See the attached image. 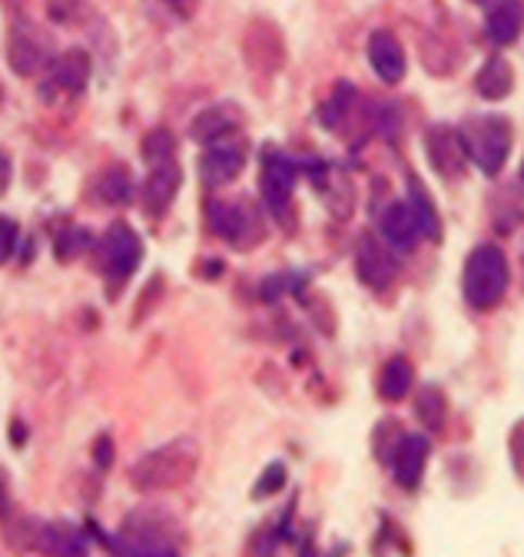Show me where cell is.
Here are the masks:
<instances>
[{
    "label": "cell",
    "instance_id": "obj_1",
    "mask_svg": "<svg viewBox=\"0 0 524 557\" xmlns=\"http://www.w3.org/2000/svg\"><path fill=\"white\" fill-rule=\"evenodd\" d=\"M196 465H200V448H196L192 438H173L170 445L144 455L134 465V481L140 492H173V487L186 484L196 474Z\"/></svg>",
    "mask_w": 524,
    "mask_h": 557
},
{
    "label": "cell",
    "instance_id": "obj_2",
    "mask_svg": "<svg viewBox=\"0 0 524 557\" xmlns=\"http://www.w3.org/2000/svg\"><path fill=\"white\" fill-rule=\"evenodd\" d=\"M511 283V269L508 259L498 246H478L469 259H465V272H462V293L465 302L478 312L495 309Z\"/></svg>",
    "mask_w": 524,
    "mask_h": 557
},
{
    "label": "cell",
    "instance_id": "obj_3",
    "mask_svg": "<svg viewBox=\"0 0 524 557\" xmlns=\"http://www.w3.org/2000/svg\"><path fill=\"white\" fill-rule=\"evenodd\" d=\"M144 259V243L137 236V230H129L126 223H113L97 249H93V262L100 269V275L107 278V296H120V289L126 286V278L137 272Z\"/></svg>",
    "mask_w": 524,
    "mask_h": 557
},
{
    "label": "cell",
    "instance_id": "obj_4",
    "mask_svg": "<svg viewBox=\"0 0 524 557\" xmlns=\"http://www.w3.org/2000/svg\"><path fill=\"white\" fill-rule=\"evenodd\" d=\"M462 144L469 160L482 173L495 176L511 157V123L504 116H478L462 129Z\"/></svg>",
    "mask_w": 524,
    "mask_h": 557
},
{
    "label": "cell",
    "instance_id": "obj_5",
    "mask_svg": "<svg viewBox=\"0 0 524 557\" xmlns=\"http://www.w3.org/2000/svg\"><path fill=\"white\" fill-rule=\"evenodd\" d=\"M210 223H213V233L226 239L233 249H252L266 236L262 213L249 199H216L210 206Z\"/></svg>",
    "mask_w": 524,
    "mask_h": 557
},
{
    "label": "cell",
    "instance_id": "obj_6",
    "mask_svg": "<svg viewBox=\"0 0 524 557\" xmlns=\"http://www.w3.org/2000/svg\"><path fill=\"white\" fill-rule=\"evenodd\" d=\"M262 202L270 213L292 226V189H296V166L283 153H266L262 157V176H259Z\"/></svg>",
    "mask_w": 524,
    "mask_h": 557
},
{
    "label": "cell",
    "instance_id": "obj_7",
    "mask_svg": "<svg viewBox=\"0 0 524 557\" xmlns=\"http://www.w3.org/2000/svg\"><path fill=\"white\" fill-rule=\"evenodd\" d=\"M242 53L255 74H266V77L279 74L286 63V44H283L279 27L270 21H252L242 37Z\"/></svg>",
    "mask_w": 524,
    "mask_h": 557
},
{
    "label": "cell",
    "instance_id": "obj_8",
    "mask_svg": "<svg viewBox=\"0 0 524 557\" xmlns=\"http://www.w3.org/2000/svg\"><path fill=\"white\" fill-rule=\"evenodd\" d=\"M425 150H428V163L438 176L445 180H462L465 166H469V153L462 144V133L451 126H432L425 133Z\"/></svg>",
    "mask_w": 524,
    "mask_h": 557
},
{
    "label": "cell",
    "instance_id": "obj_9",
    "mask_svg": "<svg viewBox=\"0 0 524 557\" xmlns=\"http://www.w3.org/2000/svg\"><path fill=\"white\" fill-rule=\"evenodd\" d=\"M8 60L17 77H34L37 70L50 66V50H47V37L30 27V24H17L11 30V44H8Z\"/></svg>",
    "mask_w": 524,
    "mask_h": 557
},
{
    "label": "cell",
    "instance_id": "obj_10",
    "mask_svg": "<svg viewBox=\"0 0 524 557\" xmlns=\"http://www.w3.org/2000/svg\"><path fill=\"white\" fill-rule=\"evenodd\" d=\"M355 272H359V278H362V283H365L369 289L385 293L391 283H396L399 262H396V256H391L378 239L365 236V239L359 243V249H355Z\"/></svg>",
    "mask_w": 524,
    "mask_h": 557
},
{
    "label": "cell",
    "instance_id": "obj_11",
    "mask_svg": "<svg viewBox=\"0 0 524 557\" xmlns=\"http://www.w3.org/2000/svg\"><path fill=\"white\" fill-rule=\"evenodd\" d=\"M239 129H242V110L233 107V103H216V107L203 110L200 116L192 120L189 136L196 139V144H203V147H216V144L233 139Z\"/></svg>",
    "mask_w": 524,
    "mask_h": 557
},
{
    "label": "cell",
    "instance_id": "obj_12",
    "mask_svg": "<svg viewBox=\"0 0 524 557\" xmlns=\"http://www.w3.org/2000/svg\"><path fill=\"white\" fill-rule=\"evenodd\" d=\"M246 166V147L236 144V139H226V144H216L203 153L200 160V176L210 186H223L233 183Z\"/></svg>",
    "mask_w": 524,
    "mask_h": 557
},
{
    "label": "cell",
    "instance_id": "obj_13",
    "mask_svg": "<svg viewBox=\"0 0 524 557\" xmlns=\"http://www.w3.org/2000/svg\"><path fill=\"white\" fill-rule=\"evenodd\" d=\"M369 63L378 74V81L399 84L406 77V50H402L399 37L388 30H375L369 37Z\"/></svg>",
    "mask_w": 524,
    "mask_h": 557
},
{
    "label": "cell",
    "instance_id": "obj_14",
    "mask_svg": "<svg viewBox=\"0 0 524 557\" xmlns=\"http://www.w3.org/2000/svg\"><path fill=\"white\" fill-rule=\"evenodd\" d=\"M90 81V57L84 50H67L50 60V87L63 90V94H84Z\"/></svg>",
    "mask_w": 524,
    "mask_h": 557
},
{
    "label": "cell",
    "instance_id": "obj_15",
    "mask_svg": "<svg viewBox=\"0 0 524 557\" xmlns=\"http://www.w3.org/2000/svg\"><path fill=\"white\" fill-rule=\"evenodd\" d=\"M425 465H428V442L422 435H406L396 448V458H391V471H396V481L409 492L422 484V474H425Z\"/></svg>",
    "mask_w": 524,
    "mask_h": 557
},
{
    "label": "cell",
    "instance_id": "obj_16",
    "mask_svg": "<svg viewBox=\"0 0 524 557\" xmlns=\"http://www.w3.org/2000/svg\"><path fill=\"white\" fill-rule=\"evenodd\" d=\"M179 183H183V173H179V166L173 160L170 163H160V166H150V176H147V186H144V206H147V213H153V216L166 213L170 202L179 193Z\"/></svg>",
    "mask_w": 524,
    "mask_h": 557
},
{
    "label": "cell",
    "instance_id": "obj_17",
    "mask_svg": "<svg viewBox=\"0 0 524 557\" xmlns=\"http://www.w3.org/2000/svg\"><path fill=\"white\" fill-rule=\"evenodd\" d=\"M378 230H382V236L396 246V249H409V246H415L419 243V236H422V226H419V216L412 213V206L409 202H391L385 213H382V220H378Z\"/></svg>",
    "mask_w": 524,
    "mask_h": 557
},
{
    "label": "cell",
    "instance_id": "obj_18",
    "mask_svg": "<svg viewBox=\"0 0 524 557\" xmlns=\"http://www.w3.org/2000/svg\"><path fill=\"white\" fill-rule=\"evenodd\" d=\"M37 544L50 557H87V537L80 534V528H74L67 521L43 524L37 534Z\"/></svg>",
    "mask_w": 524,
    "mask_h": 557
},
{
    "label": "cell",
    "instance_id": "obj_19",
    "mask_svg": "<svg viewBox=\"0 0 524 557\" xmlns=\"http://www.w3.org/2000/svg\"><path fill=\"white\" fill-rule=\"evenodd\" d=\"M524 30V0H495L488 11V37L495 44H514Z\"/></svg>",
    "mask_w": 524,
    "mask_h": 557
},
{
    "label": "cell",
    "instance_id": "obj_20",
    "mask_svg": "<svg viewBox=\"0 0 524 557\" xmlns=\"http://www.w3.org/2000/svg\"><path fill=\"white\" fill-rule=\"evenodd\" d=\"M478 94L485 100H504L514 87V70L504 57H491L482 70H478V81H475Z\"/></svg>",
    "mask_w": 524,
    "mask_h": 557
},
{
    "label": "cell",
    "instance_id": "obj_21",
    "mask_svg": "<svg viewBox=\"0 0 524 557\" xmlns=\"http://www.w3.org/2000/svg\"><path fill=\"white\" fill-rule=\"evenodd\" d=\"M412 382H415L412 366H409L406 359H391V362H385V369H382L378 395H382L385 401H399V398H406V395H409Z\"/></svg>",
    "mask_w": 524,
    "mask_h": 557
},
{
    "label": "cell",
    "instance_id": "obj_22",
    "mask_svg": "<svg viewBox=\"0 0 524 557\" xmlns=\"http://www.w3.org/2000/svg\"><path fill=\"white\" fill-rule=\"evenodd\" d=\"M409 206H412V213L419 216V226H422V236L428 239H441V223H438V213H435V206H432V196L425 193V186L419 180L409 183Z\"/></svg>",
    "mask_w": 524,
    "mask_h": 557
},
{
    "label": "cell",
    "instance_id": "obj_23",
    "mask_svg": "<svg viewBox=\"0 0 524 557\" xmlns=\"http://www.w3.org/2000/svg\"><path fill=\"white\" fill-rule=\"evenodd\" d=\"M97 196L103 202H113V206L129 202V196H134V180H129V170L126 166H110L97 183Z\"/></svg>",
    "mask_w": 524,
    "mask_h": 557
},
{
    "label": "cell",
    "instance_id": "obj_24",
    "mask_svg": "<svg viewBox=\"0 0 524 557\" xmlns=\"http://www.w3.org/2000/svg\"><path fill=\"white\" fill-rule=\"evenodd\" d=\"M173 157H176V136H173L170 129L157 126V129H150V133L144 136V160H147L150 166L170 163Z\"/></svg>",
    "mask_w": 524,
    "mask_h": 557
},
{
    "label": "cell",
    "instance_id": "obj_25",
    "mask_svg": "<svg viewBox=\"0 0 524 557\" xmlns=\"http://www.w3.org/2000/svg\"><path fill=\"white\" fill-rule=\"evenodd\" d=\"M352 97H355V90H352L349 84H339L336 94H333V100L319 110V120H322L325 126H329V129H336V126L346 120V113H349V107H352Z\"/></svg>",
    "mask_w": 524,
    "mask_h": 557
},
{
    "label": "cell",
    "instance_id": "obj_26",
    "mask_svg": "<svg viewBox=\"0 0 524 557\" xmlns=\"http://www.w3.org/2000/svg\"><path fill=\"white\" fill-rule=\"evenodd\" d=\"M120 554L123 557H179V550L163 537H137L126 547H120Z\"/></svg>",
    "mask_w": 524,
    "mask_h": 557
},
{
    "label": "cell",
    "instance_id": "obj_27",
    "mask_svg": "<svg viewBox=\"0 0 524 557\" xmlns=\"http://www.w3.org/2000/svg\"><path fill=\"white\" fill-rule=\"evenodd\" d=\"M415 405H419V414H422V422L428 429H441L445 425V398H441V392L422 388V395H419Z\"/></svg>",
    "mask_w": 524,
    "mask_h": 557
},
{
    "label": "cell",
    "instance_id": "obj_28",
    "mask_svg": "<svg viewBox=\"0 0 524 557\" xmlns=\"http://www.w3.org/2000/svg\"><path fill=\"white\" fill-rule=\"evenodd\" d=\"M283 484H286V468L276 461V465H270L266 471H262V478L255 481L252 498H270V495H276V492H279Z\"/></svg>",
    "mask_w": 524,
    "mask_h": 557
},
{
    "label": "cell",
    "instance_id": "obj_29",
    "mask_svg": "<svg viewBox=\"0 0 524 557\" xmlns=\"http://www.w3.org/2000/svg\"><path fill=\"white\" fill-rule=\"evenodd\" d=\"M17 236H21L17 223L0 216V265L11 262V256H14V249H17Z\"/></svg>",
    "mask_w": 524,
    "mask_h": 557
},
{
    "label": "cell",
    "instance_id": "obj_30",
    "mask_svg": "<svg viewBox=\"0 0 524 557\" xmlns=\"http://www.w3.org/2000/svg\"><path fill=\"white\" fill-rule=\"evenodd\" d=\"M47 14L57 24H71L80 14V0H47Z\"/></svg>",
    "mask_w": 524,
    "mask_h": 557
},
{
    "label": "cell",
    "instance_id": "obj_31",
    "mask_svg": "<svg viewBox=\"0 0 524 557\" xmlns=\"http://www.w3.org/2000/svg\"><path fill=\"white\" fill-rule=\"evenodd\" d=\"M87 243H90V233H87V230H71L67 239L60 243V256H63V259H71V256H74L77 249H84Z\"/></svg>",
    "mask_w": 524,
    "mask_h": 557
},
{
    "label": "cell",
    "instance_id": "obj_32",
    "mask_svg": "<svg viewBox=\"0 0 524 557\" xmlns=\"http://www.w3.org/2000/svg\"><path fill=\"white\" fill-rule=\"evenodd\" d=\"M511 458H514V471H517V478H524V422L514 429V435H511Z\"/></svg>",
    "mask_w": 524,
    "mask_h": 557
},
{
    "label": "cell",
    "instance_id": "obj_33",
    "mask_svg": "<svg viewBox=\"0 0 524 557\" xmlns=\"http://www.w3.org/2000/svg\"><path fill=\"white\" fill-rule=\"evenodd\" d=\"M93 458H97V468L100 471H107L110 465H113V442L103 435V438H97V451H93Z\"/></svg>",
    "mask_w": 524,
    "mask_h": 557
},
{
    "label": "cell",
    "instance_id": "obj_34",
    "mask_svg": "<svg viewBox=\"0 0 524 557\" xmlns=\"http://www.w3.org/2000/svg\"><path fill=\"white\" fill-rule=\"evenodd\" d=\"M11 518V498H8V481L0 474V524Z\"/></svg>",
    "mask_w": 524,
    "mask_h": 557
},
{
    "label": "cell",
    "instance_id": "obj_35",
    "mask_svg": "<svg viewBox=\"0 0 524 557\" xmlns=\"http://www.w3.org/2000/svg\"><path fill=\"white\" fill-rule=\"evenodd\" d=\"M8 183H11V157L0 150V193L8 189Z\"/></svg>",
    "mask_w": 524,
    "mask_h": 557
},
{
    "label": "cell",
    "instance_id": "obj_36",
    "mask_svg": "<svg viewBox=\"0 0 524 557\" xmlns=\"http://www.w3.org/2000/svg\"><path fill=\"white\" fill-rule=\"evenodd\" d=\"M166 4H170L176 14H183V17H189V14L196 11V0H166Z\"/></svg>",
    "mask_w": 524,
    "mask_h": 557
},
{
    "label": "cell",
    "instance_id": "obj_37",
    "mask_svg": "<svg viewBox=\"0 0 524 557\" xmlns=\"http://www.w3.org/2000/svg\"><path fill=\"white\" fill-rule=\"evenodd\" d=\"M299 557H315V550H312V544H305V547L299 550Z\"/></svg>",
    "mask_w": 524,
    "mask_h": 557
},
{
    "label": "cell",
    "instance_id": "obj_38",
    "mask_svg": "<svg viewBox=\"0 0 524 557\" xmlns=\"http://www.w3.org/2000/svg\"><path fill=\"white\" fill-rule=\"evenodd\" d=\"M521 180H524V166H521Z\"/></svg>",
    "mask_w": 524,
    "mask_h": 557
},
{
    "label": "cell",
    "instance_id": "obj_39",
    "mask_svg": "<svg viewBox=\"0 0 524 557\" xmlns=\"http://www.w3.org/2000/svg\"><path fill=\"white\" fill-rule=\"evenodd\" d=\"M0 100H4V90H0Z\"/></svg>",
    "mask_w": 524,
    "mask_h": 557
}]
</instances>
